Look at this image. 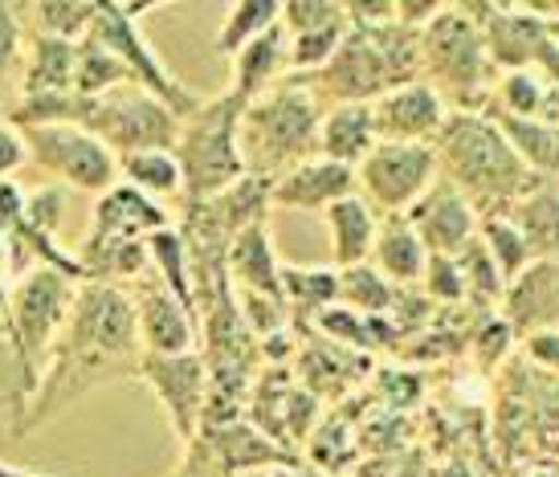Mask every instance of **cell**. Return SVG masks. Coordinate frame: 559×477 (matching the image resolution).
Returning a JSON list of instances; mask_svg holds the SVG:
<instances>
[{
    "label": "cell",
    "instance_id": "43",
    "mask_svg": "<svg viewBox=\"0 0 559 477\" xmlns=\"http://www.w3.org/2000/svg\"><path fill=\"white\" fill-rule=\"evenodd\" d=\"M527 355L547 371H559V326L556 331H535L527 335Z\"/></svg>",
    "mask_w": 559,
    "mask_h": 477
},
{
    "label": "cell",
    "instance_id": "28",
    "mask_svg": "<svg viewBox=\"0 0 559 477\" xmlns=\"http://www.w3.org/2000/svg\"><path fill=\"white\" fill-rule=\"evenodd\" d=\"M119 171L123 180L135 192H143L147 201H171V196H185V171H180V159L176 152H140L119 159Z\"/></svg>",
    "mask_w": 559,
    "mask_h": 477
},
{
    "label": "cell",
    "instance_id": "6",
    "mask_svg": "<svg viewBox=\"0 0 559 477\" xmlns=\"http://www.w3.org/2000/svg\"><path fill=\"white\" fill-rule=\"evenodd\" d=\"M241 115H246V103L225 91L180 123L176 159L185 171L188 208L213 201L225 188L241 184L249 176L246 155H241Z\"/></svg>",
    "mask_w": 559,
    "mask_h": 477
},
{
    "label": "cell",
    "instance_id": "11",
    "mask_svg": "<svg viewBox=\"0 0 559 477\" xmlns=\"http://www.w3.org/2000/svg\"><path fill=\"white\" fill-rule=\"evenodd\" d=\"M143 384L156 392L164 413L171 420V432L180 445H192L204 429V408H209V359L201 355H143L140 375Z\"/></svg>",
    "mask_w": 559,
    "mask_h": 477
},
{
    "label": "cell",
    "instance_id": "17",
    "mask_svg": "<svg viewBox=\"0 0 559 477\" xmlns=\"http://www.w3.org/2000/svg\"><path fill=\"white\" fill-rule=\"evenodd\" d=\"M502 319L511 331L535 335V331H556L559 326V262H535L527 274H519L507 286L502 298Z\"/></svg>",
    "mask_w": 559,
    "mask_h": 477
},
{
    "label": "cell",
    "instance_id": "14",
    "mask_svg": "<svg viewBox=\"0 0 559 477\" xmlns=\"http://www.w3.org/2000/svg\"><path fill=\"white\" fill-rule=\"evenodd\" d=\"M135 319H140L143 355H192L201 343V323L192 310L164 286V282H143V290L131 298Z\"/></svg>",
    "mask_w": 559,
    "mask_h": 477
},
{
    "label": "cell",
    "instance_id": "4",
    "mask_svg": "<svg viewBox=\"0 0 559 477\" xmlns=\"http://www.w3.org/2000/svg\"><path fill=\"white\" fill-rule=\"evenodd\" d=\"M323 119V98L314 94L307 77L278 82L258 103H249L241 115V155H246L249 176L274 180L314 159Z\"/></svg>",
    "mask_w": 559,
    "mask_h": 477
},
{
    "label": "cell",
    "instance_id": "12",
    "mask_svg": "<svg viewBox=\"0 0 559 477\" xmlns=\"http://www.w3.org/2000/svg\"><path fill=\"white\" fill-rule=\"evenodd\" d=\"M408 225L417 229L420 246L441 258H457L478 241L481 216L474 213V204L457 192V188L437 176V184L408 208Z\"/></svg>",
    "mask_w": 559,
    "mask_h": 477
},
{
    "label": "cell",
    "instance_id": "20",
    "mask_svg": "<svg viewBox=\"0 0 559 477\" xmlns=\"http://www.w3.org/2000/svg\"><path fill=\"white\" fill-rule=\"evenodd\" d=\"M376 115L368 103H347V107H331L319 131V155L343 168H359L368 155L376 152Z\"/></svg>",
    "mask_w": 559,
    "mask_h": 477
},
{
    "label": "cell",
    "instance_id": "42",
    "mask_svg": "<svg viewBox=\"0 0 559 477\" xmlns=\"http://www.w3.org/2000/svg\"><path fill=\"white\" fill-rule=\"evenodd\" d=\"M29 159V147H25V131L16 123H4L0 119V180L13 168H21Z\"/></svg>",
    "mask_w": 559,
    "mask_h": 477
},
{
    "label": "cell",
    "instance_id": "13",
    "mask_svg": "<svg viewBox=\"0 0 559 477\" xmlns=\"http://www.w3.org/2000/svg\"><path fill=\"white\" fill-rule=\"evenodd\" d=\"M372 115L380 143H437L450 123V107L429 82H408L401 91L376 98Z\"/></svg>",
    "mask_w": 559,
    "mask_h": 477
},
{
    "label": "cell",
    "instance_id": "23",
    "mask_svg": "<svg viewBox=\"0 0 559 477\" xmlns=\"http://www.w3.org/2000/svg\"><path fill=\"white\" fill-rule=\"evenodd\" d=\"M425 262H429V249L420 246V237L408 225V216H384L372 249L376 270L389 277L392 286H420Z\"/></svg>",
    "mask_w": 559,
    "mask_h": 477
},
{
    "label": "cell",
    "instance_id": "38",
    "mask_svg": "<svg viewBox=\"0 0 559 477\" xmlns=\"http://www.w3.org/2000/svg\"><path fill=\"white\" fill-rule=\"evenodd\" d=\"M343 21H347V4H335V0H286L282 4V25H286L290 37L331 29V25H343Z\"/></svg>",
    "mask_w": 559,
    "mask_h": 477
},
{
    "label": "cell",
    "instance_id": "32",
    "mask_svg": "<svg viewBox=\"0 0 559 477\" xmlns=\"http://www.w3.org/2000/svg\"><path fill=\"white\" fill-rule=\"evenodd\" d=\"M392 298H396V286H392L389 277L380 274L372 262L340 270V307L376 319V314H389Z\"/></svg>",
    "mask_w": 559,
    "mask_h": 477
},
{
    "label": "cell",
    "instance_id": "18",
    "mask_svg": "<svg viewBox=\"0 0 559 477\" xmlns=\"http://www.w3.org/2000/svg\"><path fill=\"white\" fill-rule=\"evenodd\" d=\"M204 457L225 469V474H241V469H258V465H282L290 469L295 457L270 441L258 425H246V420H229V425H204Z\"/></svg>",
    "mask_w": 559,
    "mask_h": 477
},
{
    "label": "cell",
    "instance_id": "24",
    "mask_svg": "<svg viewBox=\"0 0 559 477\" xmlns=\"http://www.w3.org/2000/svg\"><path fill=\"white\" fill-rule=\"evenodd\" d=\"M507 216L523 232L535 262H559V180H539Z\"/></svg>",
    "mask_w": 559,
    "mask_h": 477
},
{
    "label": "cell",
    "instance_id": "8",
    "mask_svg": "<svg viewBox=\"0 0 559 477\" xmlns=\"http://www.w3.org/2000/svg\"><path fill=\"white\" fill-rule=\"evenodd\" d=\"M86 37H94L103 49H110V53L127 65L131 82L143 86L147 94H156L159 103H168V107L180 115V123L192 119V115L204 107L201 98L188 91L168 65L159 62L152 41L140 33V21L127 13V4H98V21H94V29L86 33Z\"/></svg>",
    "mask_w": 559,
    "mask_h": 477
},
{
    "label": "cell",
    "instance_id": "39",
    "mask_svg": "<svg viewBox=\"0 0 559 477\" xmlns=\"http://www.w3.org/2000/svg\"><path fill=\"white\" fill-rule=\"evenodd\" d=\"M237 310H241L246 326L253 331V339L282 335V331H286V323H290V307H286V298H270V294L241 290V294H237Z\"/></svg>",
    "mask_w": 559,
    "mask_h": 477
},
{
    "label": "cell",
    "instance_id": "41",
    "mask_svg": "<svg viewBox=\"0 0 559 477\" xmlns=\"http://www.w3.org/2000/svg\"><path fill=\"white\" fill-rule=\"evenodd\" d=\"M21 9L13 4H0V86H4V77L13 70L16 53H21Z\"/></svg>",
    "mask_w": 559,
    "mask_h": 477
},
{
    "label": "cell",
    "instance_id": "35",
    "mask_svg": "<svg viewBox=\"0 0 559 477\" xmlns=\"http://www.w3.org/2000/svg\"><path fill=\"white\" fill-rule=\"evenodd\" d=\"M115 86H131V74L127 65L103 49L94 37H82L79 41V74H74V94H107Z\"/></svg>",
    "mask_w": 559,
    "mask_h": 477
},
{
    "label": "cell",
    "instance_id": "15",
    "mask_svg": "<svg viewBox=\"0 0 559 477\" xmlns=\"http://www.w3.org/2000/svg\"><path fill=\"white\" fill-rule=\"evenodd\" d=\"M356 192H359L356 168H343V164H331L323 155H314V159L298 164V168H290L286 176L274 180L270 204L298 208V213H326L331 204L347 201Z\"/></svg>",
    "mask_w": 559,
    "mask_h": 477
},
{
    "label": "cell",
    "instance_id": "19",
    "mask_svg": "<svg viewBox=\"0 0 559 477\" xmlns=\"http://www.w3.org/2000/svg\"><path fill=\"white\" fill-rule=\"evenodd\" d=\"M290 70V33L286 25H274L270 33H262L253 46H246L234 58V86L229 94H237L241 103H258L262 94H270L282 82V74Z\"/></svg>",
    "mask_w": 559,
    "mask_h": 477
},
{
    "label": "cell",
    "instance_id": "29",
    "mask_svg": "<svg viewBox=\"0 0 559 477\" xmlns=\"http://www.w3.org/2000/svg\"><path fill=\"white\" fill-rule=\"evenodd\" d=\"M282 298L290 314H307V319H323L331 307H340V270H286L282 265Z\"/></svg>",
    "mask_w": 559,
    "mask_h": 477
},
{
    "label": "cell",
    "instance_id": "30",
    "mask_svg": "<svg viewBox=\"0 0 559 477\" xmlns=\"http://www.w3.org/2000/svg\"><path fill=\"white\" fill-rule=\"evenodd\" d=\"M147 253H152V262L159 270V282L168 286L185 310H192V319L201 323V302H197V290H192V265H188V246H185V232L159 229L147 237Z\"/></svg>",
    "mask_w": 559,
    "mask_h": 477
},
{
    "label": "cell",
    "instance_id": "37",
    "mask_svg": "<svg viewBox=\"0 0 559 477\" xmlns=\"http://www.w3.org/2000/svg\"><path fill=\"white\" fill-rule=\"evenodd\" d=\"M420 290H425V298H429L433 307H462V302H466V277H462L457 258L429 253L425 277H420Z\"/></svg>",
    "mask_w": 559,
    "mask_h": 477
},
{
    "label": "cell",
    "instance_id": "21",
    "mask_svg": "<svg viewBox=\"0 0 559 477\" xmlns=\"http://www.w3.org/2000/svg\"><path fill=\"white\" fill-rule=\"evenodd\" d=\"M323 216H326V232H331V253H335V265H340V270L372 262L376 232H380V220H376L372 204L356 192V196H347V201L331 204Z\"/></svg>",
    "mask_w": 559,
    "mask_h": 477
},
{
    "label": "cell",
    "instance_id": "27",
    "mask_svg": "<svg viewBox=\"0 0 559 477\" xmlns=\"http://www.w3.org/2000/svg\"><path fill=\"white\" fill-rule=\"evenodd\" d=\"M74 74H79V46L37 33L29 53V74H25V98L74 94Z\"/></svg>",
    "mask_w": 559,
    "mask_h": 477
},
{
    "label": "cell",
    "instance_id": "9",
    "mask_svg": "<svg viewBox=\"0 0 559 477\" xmlns=\"http://www.w3.org/2000/svg\"><path fill=\"white\" fill-rule=\"evenodd\" d=\"M359 196L384 216H408V208L437 184V143H376L356 168Z\"/></svg>",
    "mask_w": 559,
    "mask_h": 477
},
{
    "label": "cell",
    "instance_id": "7",
    "mask_svg": "<svg viewBox=\"0 0 559 477\" xmlns=\"http://www.w3.org/2000/svg\"><path fill=\"white\" fill-rule=\"evenodd\" d=\"M74 282L70 274L53 270V265H37L16 282L13 298H9V319H13V339L25 363V380H37L41 359L53 351V343L62 335L66 319L74 310Z\"/></svg>",
    "mask_w": 559,
    "mask_h": 477
},
{
    "label": "cell",
    "instance_id": "45",
    "mask_svg": "<svg viewBox=\"0 0 559 477\" xmlns=\"http://www.w3.org/2000/svg\"><path fill=\"white\" fill-rule=\"evenodd\" d=\"M274 477H326L323 469H307V465H290V469H282Z\"/></svg>",
    "mask_w": 559,
    "mask_h": 477
},
{
    "label": "cell",
    "instance_id": "25",
    "mask_svg": "<svg viewBox=\"0 0 559 477\" xmlns=\"http://www.w3.org/2000/svg\"><path fill=\"white\" fill-rule=\"evenodd\" d=\"M498 115L511 119H544V123H559V91L556 82L544 70H511L498 77L495 86V107Z\"/></svg>",
    "mask_w": 559,
    "mask_h": 477
},
{
    "label": "cell",
    "instance_id": "5",
    "mask_svg": "<svg viewBox=\"0 0 559 477\" xmlns=\"http://www.w3.org/2000/svg\"><path fill=\"white\" fill-rule=\"evenodd\" d=\"M420 53H425V82L445 98V107H457V115H486L490 110L498 65L486 53L481 29L457 4H445L425 25Z\"/></svg>",
    "mask_w": 559,
    "mask_h": 477
},
{
    "label": "cell",
    "instance_id": "33",
    "mask_svg": "<svg viewBox=\"0 0 559 477\" xmlns=\"http://www.w3.org/2000/svg\"><path fill=\"white\" fill-rule=\"evenodd\" d=\"M478 237H481V246L490 249V258H495L498 274L507 277V286L535 265V253H531V246L523 241V232L514 229L511 216H481Z\"/></svg>",
    "mask_w": 559,
    "mask_h": 477
},
{
    "label": "cell",
    "instance_id": "34",
    "mask_svg": "<svg viewBox=\"0 0 559 477\" xmlns=\"http://www.w3.org/2000/svg\"><path fill=\"white\" fill-rule=\"evenodd\" d=\"M29 13L41 37H58V41L79 46V37H86L98 21V4L94 0H41V4H29Z\"/></svg>",
    "mask_w": 559,
    "mask_h": 477
},
{
    "label": "cell",
    "instance_id": "1",
    "mask_svg": "<svg viewBox=\"0 0 559 477\" xmlns=\"http://www.w3.org/2000/svg\"><path fill=\"white\" fill-rule=\"evenodd\" d=\"M140 359L143 339L135 302L119 286L91 282L86 290H79L62 335L49 351V375L41 380L25 429L62 413L66 404L91 387L123 380V375H140Z\"/></svg>",
    "mask_w": 559,
    "mask_h": 477
},
{
    "label": "cell",
    "instance_id": "31",
    "mask_svg": "<svg viewBox=\"0 0 559 477\" xmlns=\"http://www.w3.org/2000/svg\"><path fill=\"white\" fill-rule=\"evenodd\" d=\"M282 21V4L278 0H241V4H229L225 13V25L217 33V53L221 58H237L246 46H253L262 33H270Z\"/></svg>",
    "mask_w": 559,
    "mask_h": 477
},
{
    "label": "cell",
    "instance_id": "2",
    "mask_svg": "<svg viewBox=\"0 0 559 477\" xmlns=\"http://www.w3.org/2000/svg\"><path fill=\"white\" fill-rule=\"evenodd\" d=\"M9 123L41 127V123H70L94 135L107 152L119 159L140 152H176L180 139V115L159 103L143 86H115L107 94H46L25 98L16 110H9Z\"/></svg>",
    "mask_w": 559,
    "mask_h": 477
},
{
    "label": "cell",
    "instance_id": "36",
    "mask_svg": "<svg viewBox=\"0 0 559 477\" xmlns=\"http://www.w3.org/2000/svg\"><path fill=\"white\" fill-rule=\"evenodd\" d=\"M457 265H462V277H466V302H478V307H490L498 298H507V277L498 274L490 249L481 246V237L466 253H457Z\"/></svg>",
    "mask_w": 559,
    "mask_h": 477
},
{
    "label": "cell",
    "instance_id": "40",
    "mask_svg": "<svg viewBox=\"0 0 559 477\" xmlns=\"http://www.w3.org/2000/svg\"><path fill=\"white\" fill-rule=\"evenodd\" d=\"M25 204H29V196L13 180H0V241L4 246H13L25 229Z\"/></svg>",
    "mask_w": 559,
    "mask_h": 477
},
{
    "label": "cell",
    "instance_id": "3",
    "mask_svg": "<svg viewBox=\"0 0 559 477\" xmlns=\"http://www.w3.org/2000/svg\"><path fill=\"white\" fill-rule=\"evenodd\" d=\"M437 168L474 204L478 216H507L539 184V176L519 159L490 115L453 110L437 139Z\"/></svg>",
    "mask_w": 559,
    "mask_h": 477
},
{
    "label": "cell",
    "instance_id": "22",
    "mask_svg": "<svg viewBox=\"0 0 559 477\" xmlns=\"http://www.w3.org/2000/svg\"><path fill=\"white\" fill-rule=\"evenodd\" d=\"M225 270H229V282H237V290L282 298V265H278V258H274V246H270V229H265V220L249 225L234 246H229Z\"/></svg>",
    "mask_w": 559,
    "mask_h": 477
},
{
    "label": "cell",
    "instance_id": "26",
    "mask_svg": "<svg viewBox=\"0 0 559 477\" xmlns=\"http://www.w3.org/2000/svg\"><path fill=\"white\" fill-rule=\"evenodd\" d=\"M498 123V131L507 135L519 159L527 164L539 180H559V123H544V119H511V115H498L486 110Z\"/></svg>",
    "mask_w": 559,
    "mask_h": 477
},
{
    "label": "cell",
    "instance_id": "44",
    "mask_svg": "<svg viewBox=\"0 0 559 477\" xmlns=\"http://www.w3.org/2000/svg\"><path fill=\"white\" fill-rule=\"evenodd\" d=\"M0 477H53V474H37V469H25V465H4V462H0Z\"/></svg>",
    "mask_w": 559,
    "mask_h": 477
},
{
    "label": "cell",
    "instance_id": "16",
    "mask_svg": "<svg viewBox=\"0 0 559 477\" xmlns=\"http://www.w3.org/2000/svg\"><path fill=\"white\" fill-rule=\"evenodd\" d=\"M168 229V213L131 184H115L94 201V220L86 241H143Z\"/></svg>",
    "mask_w": 559,
    "mask_h": 477
},
{
    "label": "cell",
    "instance_id": "10",
    "mask_svg": "<svg viewBox=\"0 0 559 477\" xmlns=\"http://www.w3.org/2000/svg\"><path fill=\"white\" fill-rule=\"evenodd\" d=\"M25 131V147L37 168H46L49 176L66 180L79 192H94L103 196L119 180V155L107 152L103 143L86 131L70 123H41V127H21Z\"/></svg>",
    "mask_w": 559,
    "mask_h": 477
}]
</instances>
